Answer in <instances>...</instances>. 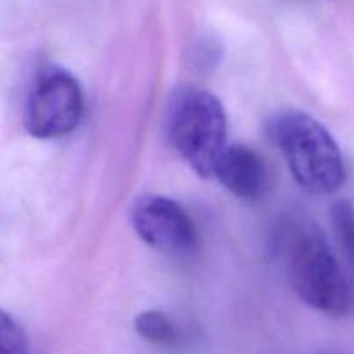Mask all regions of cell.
Instances as JSON below:
<instances>
[{"instance_id":"1","label":"cell","mask_w":354,"mask_h":354,"mask_svg":"<svg viewBox=\"0 0 354 354\" xmlns=\"http://www.w3.org/2000/svg\"><path fill=\"white\" fill-rule=\"evenodd\" d=\"M279 249L286 259L292 289L303 303L332 317H344L353 310L351 283L327 237L313 221H289L280 232Z\"/></svg>"},{"instance_id":"2","label":"cell","mask_w":354,"mask_h":354,"mask_svg":"<svg viewBox=\"0 0 354 354\" xmlns=\"http://www.w3.org/2000/svg\"><path fill=\"white\" fill-rule=\"evenodd\" d=\"M268 133L306 192L325 196L342 185L346 169L341 149L320 121L301 111H286L270 121Z\"/></svg>"},{"instance_id":"3","label":"cell","mask_w":354,"mask_h":354,"mask_svg":"<svg viewBox=\"0 0 354 354\" xmlns=\"http://www.w3.org/2000/svg\"><path fill=\"white\" fill-rule=\"evenodd\" d=\"M166 135L171 147L197 175L211 178L227 147L228 123L223 106L201 86H178L166 109Z\"/></svg>"},{"instance_id":"4","label":"cell","mask_w":354,"mask_h":354,"mask_svg":"<svg viewBox=\"0 0 354 354\" xmlns=\"http://www.w3.org/2000/svg\"><path fill=\"white\" fill-rule=\"evenodd\" d=\"M83 116V95L71 73L47 68L35 80L24 109V128L41 140L69 135Z\"/></svg>"},{"instance_id":"5","label":"cell","mask_w":354,"mask_h":354,"mask_svg":"<svg viewBox=\"0 0 354 354\" xmlns=\"http://www.w3.org/2000/svg\"><path fill=\"white\" fill-rule=\"evenodd\" d=\"M131 225L145 244L166 254L189 256L197 248L192 218L168 197L144 196L135 201Z\"/></svg>"},{"instance_id":"6","label":"cell","mask_w":354,"mask_h":354,"mask_svg":"<svg viewBox=\"0 0 354 354\" xmlns=\"http://www.w3.org/2000/svg\"><path fill=\"white\" fill-rule=\"evenodd\" d=\"M214 176L228 192L242 201H256L266 189L265 162L251 147L227 145L214 168Z\"/></svg>"},{"instance_id":"7","label":"cell","mask_w":354,"mask_h":354,"mask_svg":"<svg viewBox=\"0 0 354 354\" xmlns=\"http://www.w3.org/2000/svg\"><path fill=\"white\" fill-rule=\"evenodd\" d=\"M135 330L144 341L159 346L175 344L180 334L176 325L161 311H144L135 318Z\"/></svg>"},{"instance_id":"8","label":"cell","mask_w":354,"mask_h":354,"mask_svg":"<svg viewBox=\"0 0 354 354\" xmlns=\"http://www.w3.org/2000/svg\"><path fill=\"white\" fill-rule=\"evenodd\" d=\"M332 227L348 265L354 270V207L349 201H339L330 211Z\"/></svg>"},{"instance_id":"9","label":"cell","mask_w":354,"mask_h":354,"mask_svg":"<svg viewBox=\"0 0 354 354\" xmlns=\"http://www.w3.org/2000/svg\"><path fill=\"white\" fill-rule=\"evenodd\" d=\"M0 354H30L23 327L3 310H0Z\"/></svg>"}]
</instances>
